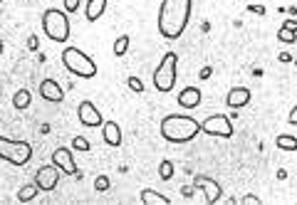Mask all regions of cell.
Wrapping results in <instances>:
<instances>
[{
  "mask_svg": "<svg viewBox=\"0 0 297 205\" xmlns=\"http://www.w3.org/2000/svg\"><path fill=\"white\" fill-rule=\"evenodd\" d=\"M193 0H163L158 7V32L163 40H178L191 20Z\"/></svg>",
  "mask_w": 297,
  "mask_h": 205,
  "instance_id": "obj_1",
  "label": "cell"
},
{
  "mask_svg": "<svg viewBox=\"0 0 297 205\" xmlns=\"http://www.w3.org/2000/svg\"><path fill=\"white\" fill-rule=\"evenodd\" d=\"M201 134V121L186 114H168L161 119V136L168 143H188Z\"/></svg>",
  "mask_w": 297,
  "mask_h": 205,
  "instance_id": "obj_2",
  "label": "cell"
},
{
  "mask_svg": "<svg viewBox=\"0 0 297 205\" xmlns=\"http://www.w3.org/2000/svg\"><path fill=\"white\" fill-rule=\"evenodd\" d=\"M42 32L52 42H67L70 40V17H67V12L57 10V7H47L42 12Z\"/></svg>",
  "mask_w": 297,
  "mask_h": 205,
  "instance_id": "obj_3",
  "label": "cell"
},
{
  "mask_svg": "<svg viewBox=\"0 0 297 205\" xmlns=\"http://www.w3.org/2000/svg\"><path fill=\"white\" fill-rule=\"evenodd\" d=\"M62 65L74 77H82V79H94L97 77L94 60L89 55H84L82 50H77V47H65L62 50Z\"/></svg>",
  "mask_w": 297,
  "mask_h": 205,
  "instance_id": "obj_4",
  "label": "cell"
},
{
  "mask_svg": "<svg viewBox=\"0 0 297 205\" xmlns=\"http://www.w3.org/2000/svg\"><path fill=\"white\" fill-rule=\"evenodd\" d=\"M176 67H178V55L176 52H166L158 62V67L153 72V87L163 94H168L176 87Z\"/></svg>",
  "mask_w": 297,
  "mask_h": 205,
  "instance_id": "obj_5",
  "label": "cell"
},
{
  "mask_svg": "<svg viewBox=\"0 0 297 205\" xmlns=\"http://www.w3.org/2000/svg\"><path fill=\"white\" fill-rule=\"evenodd\" d=\"M0 158L7 161V163H12V166H25L32 158V146L27 141L0 136Z\"/></svg>",
  "mask_w": 297,
  "mask_h": 205,
  "instance_id": "obj_6",
  "label": "cell"
},
{
  "mask_svg": "<svg viewBox=\"0 0 297 205\" xmlns=\"http://www.w3.org/2000/svg\"><path fill=\"white\" fill-rule=\"evenodd\" d=\"M201 131H206L208 136H218V138H230L233 136V124L225 114H213L201 124Z\"/></svg>",
  "mask_w": 297,
  "mask_h": 205,
  "instance_id": "obj_7",
  "label": "cell"
},
{
  "mask_svg": "<svg viewBox=\"0 0 297 205\" xmlns=\"http://www.w3.org/2000/svg\"><path fill=\"white\" fill-rule=\"evenodd\" d=\"M193 188L203 191L206 203H208V205L218 203V201L223 198V188L218 186V181H216V178H211V176H196V178H193Z\"/></svg>",
  "mask_w": 297,
  "mask_h": 205,
  "instance_id": "obj_8",
  "label": "cell"
},
{
  "mask_svg": "<svg viewBox=\"0 0 297 205\" xmlns=\"http://www.w3.org/2000/svg\"><path fill=\"white\" fill-rule=\"evenodd\" d=\"M60 173H62V171H60L55 163H52V166H42V168L35 173V183L40 186V191H47V193H50V191L57 188V183H60Z\"/></svg>",
  "mask_w": 297,
  "mask_h": 205,
  "instance_id": "obj_9",
  "label": "cell"
},
{
  "mask_svg": "<svg viewBox=\"0 0 297 205\" xmlns=\"http://www.w3.org/2000/svg\"><path fill=\"white\" fill-rule=\"evenodd\" d=\"M77 116H79V124H82V126H89V129H97V126L104 124L99 109H97L92 102H82V104L77 106Z\"/></svg>",
  "mask_w": 297,
  "mask_h": 205,
  "instance_id": "obj_10",
  "label": "cell"
},
{
  "mask_svg": "<svg viewBox=\"0 0 297 205\" xmlns=\"http://www.w3.org/2000/svg\"><path fill=\"white\" fill-rule=\"evenodd\" d=\"M52 163H55L62 173H67V176H77V173H79V171H77V163H74L72 151H70L67 146L55 148V153H52Z\"/></svg>",
  "mask_w": 297,
  "mask_h": 205,
  "instance_id": "obj_11",
  "label": "cell"
},
{
  "mask_svg": "<svg viewBox=\"0 0 297 205\" xmlns=\"http://www.w3.org/2000/svg\"><path fill=\"white\" fill-rule=\"evenodd\" d=\"M40 94H42L45 102H52V104H60L65 99V92H62V87L55 79H42L40 82Z\"/></svg>",
  "mask_w": 297,
  "mask_h": 205,
  "instance_id": "obj_12",
  "label": "cell"
},
{
  "mask_svg": "<svg viewBox=\"0 0 297 205\" xmlns=\"http://www.w3.org/2000/svg\"><path fill=\"white\" fill-rule=\"evenodd\" d=\"M248 102H250V89L248 87H233L225 97V104L230 109H243V106H248Z\"/></svg>",
  "mask_w": 297,
  "mask_h": 205,
  "instance_id": "obj_13",
  "label": "cell"
},
{
  "mask_svg": "<svg viewBox=\"0 0 297 205\" xmlns=\"http://www.w3.org/2000/svg\"><path fill=\"white\" fill-rule=\"evenodd\" d=\"M201 89L198 87H186L181 94H178V104L183 106V109H196V106H201Z\"/></svg>",
  "mask_w": 297,
  "mask_h": 205,
  "instance_id": "obj_14",
  "label": "cell"
},
{
  "mask_svg": "<svg viewBox=\"0 0 297 205\" xmlns=\"http://www.w3.org/2000/svg\"><path fill=\"white\" fill-rule=\"evenodd\" d=\"M102 136H104V143L107 146H122V129L117 121H104L102 124Z\"/></svg>",
  "mask_w": 297,
  "mask_h": 205,
  "instance_id": "obj_15",
  "label": "cell"
},
{
  "mask_svg": "<svg viewBox=\"0 0 297 205\" xmlns=\"http://www.w3.org/2000/svg\"><path fill=\"white\" fill-rule=\"evenodd\" d=\"M107 2H109V0H89L87 7H84V17H87V22H97V20L104 15Z\"/></svg>",
  "mask_w": 297,
  "mask_h": 205,
  "instance_id": "obj_16",
  "label": "cell"
},
{
  "mask_svg": "<svg viewBox=\"0 0 297 205\" xmlns=\"http://www.w3.org/2000/svg\"><path fill=\"white\" fill-rule=\"evenodd\" d=\"M139 198H142V203H147V205H171V201L166 196H161V193H156L151 188H144Z\"/></svg>",
  "mask_w": 297,
  "mask_h": 205,
  "instance_id": "obj_17",
  "label": "cell"
},
{
  "mask_svg": "<svg viewBox=\"0 0 297 205\" xmlns=\"http://www.w3.org/2000/svg\"><path fill=\"white\" fill-rule=\"evenodd\" d=\"M30 104H32V94H30V89H17V92L12 94V106H15L17 111L27 109Z\"/></svg>",
  "mask_w": 297,
  "mask_h": 205,
  "instance_id": "obj_18",
  "label": "cell"
},
{
  "mask_svg": "<svg viewBox=\"0 0 297 205\" xmlns=\"http://www.w3.org/2000/svg\"><path fill=\"white\" fill-rule=\"evenodd\" d=\"M37 193H40V186L32 181V183H27V186H22V188L17 191V201H20V203H30V201L37 198Z\"/></svg>",
  "mask_w": 297,
  "mask_h": 205,
  "instance_id": "obj_19",
  "label": "cell"
},
{
  "mask_svg": "<svg viewBox=\"0 0 297 205\" xmlns=\"http://www.w3.org/2000/svg\"><path fill=\"white\" fill-rule=\"evenodd\" d=\"M275 143H278V148L280 151H297V138L293 134H280V136L275 138Z\"/></svg>",
  "mask_w": 297,
  "mask_h": 205,
  "instance_id": "obj_20",
  "label": "cell"
},
{
  "mask_svg": "<svg viewBox=\"0 0 297 205\" xmlns=\"http://www.w3.org/2000/svg\"><path fill=\"white\" fill-rule=\"evenodd\" d=\"M278 40H280V42H285V45H295V42H297V30H293V27H285V25H283V27L278 30Z\"/></svg>",
  "mask_w": 297,
  "mask_h": 205,
  "instance_id": "obj_21",
  "label": "cell"
},
{
  "mask_svg": "<svg viewBox=\"0 0 297 205\" xmlns=\"http://www.w3.org/2000/svg\"><path fill=\"white\" fill-rule=\"evenodd\" d=\"M127 50H129V35L117 37V42H114V55H117V57H124Z\"/></svg>",
  "mask_w": 297,
  "mask_h": 205,
  "instance_id": "obj_22",
  "label": "cell"
},
{
  "mask_svg": "<svg viewBox=\"0 0 297 205\" xmlns=\"http://www.w3.org/2000/svg\"><path fill=\"white\" fill-rule=\"evenodd\" d=\"M158 176H161V181H171L173 178V163L166 158V161H161V166H158Z\"/></svg>",
  "mask_w": 297,
  "mask_h": 205,
  "instance_id": "obj_23",
  "label": "cell"
},
{
  "mask_svg": "<svg viewBox=\"0 0 297 205\" xmlns=\"http://www.w3.org/2000/svg\"><path fill=\"white\" fill-rule=\"evenodd\" d=\"M72 148L74 151H89V141L84 136H74L72 138Z\"/></svg>",
  "mask_w": 297,
  "mask_h": 205,
  "instance_id": "obj_24",
  "label": "cell"
},
{
  "mask_svg": "<svg viewBox=\"0 0 297 205\" xmlns=\"http://www.w3.org/2000/svg\"><path fill=\"white\" fill-rule=\"evenodd\" d=\"M129 89L137 92V94H142V92H144V82H142L139 77H129Z\"/></svg>",
  "mask_w": 297,
  "mask_h": 205,
  "instance_id": "obj_25",
  "label": "cell"
},
{
  "mask_svg": "<svg viewBox=\"0 0 297 205\" xmlns=\"http://www.w3.org/2000/svg\"><path fill=\"white\" fill-rule=\"evenodd\" d=\"M107 188H109V178H107V176H97V181H94V191L104 193Z\"/></svg>",
  "mask_w": 297,
  "mask_h": 205,
  "instance_id": "obj_26",
  "label": "cell"
},
{
  "mask_svg": "<svg viewBox=\"0 0 297 205\" xmlns=\"http://www.w3.org/2000/svg\"><path fill=\"white\" fill-rule=\"evenodd\" d=\"M79 10V0H65V12H77Z\"/></svg>",
  "mask_w": 297,
  "mask_h": 205,
  "instance_id": "obj_27",
  "label": "cell"
},
{
  "mask_svg": "<svg viewBox=\"0 0 297 205\" xmlns=\"http://www.w3.org/2000/svg\"><path fill=\"white\" fill-rule=\"evenodd\" d=\"M243 205H260L263 201L258 198V196H243V201H240Z\"/></svg>",
  "mask_w": 297,
  "mask_h": 205,
  "instance_id": "obj_28",
  "label": "cell"
},
{
  "mask_svg": "<svg viewBox=\"0 0 297 205\" xmlns=\"http://www.w3.org/2000/svg\"><path fill=\"white\" fill-rule=\"evenodd\" d=\"M193 193H196V188H191V186H183V188H181V196H183V198H188V201L193 198Z\"/></svg>",
  "mask_w": 297,
  "mask_h": 205,
  "instance_id": "obj_29",
  "label": "cell"
},
{
  "mask_svg": "<svg viewBox=\"0 0 297 205\" xmlns=\"http://www.w3.org/2000/svg\"><path fill=\"white\" fill-rule=\"evenodd\" d=\"M288 121H290L293 126H297V104H295V106H293V111L288 114Z\"/></svg>",
  "mask_w": 297,
  "mask_h": 205,
  "instance_id": "obj_30",
  "label": "cell"
},
{
  "mask_svg": "<svg viewBox=\"0 0 297 205\" xmlns=\"http://www.w3.org/2000/svg\"><path fill=\"white\" fill-rule=\"evenodd\" d=\"M248 10L255 12V15H265V7H263V5H248Z\"/></svg>",
  "mask_w": 297,
  "mask_h": 205,
  "instance_id": "obj_31",
  "label": "cell"
},
{
  "mask_svg": "<svg viewBox=\"0 0 297 205\" xmlns=\"http://www.w3.org/2000/svg\"><path fill=\"white\" fill-rule=\"evenodd\" d=\"M293 60H295V57H293L290 52H280V62H285V65H288V62H293Z\"/></svg>",
  "mask_w": 297,
  "mask_h": 205,
  "instance_id": "obj_32",
  "label": "cell"
},
{
  "mask_svg": "<svg viewBox=\"0 0 297 205\" xmlns=\"http://www.w3.org/2000/svg\"><path fill=\"white\" fill-rule=\"evenodd\" d=\"M211 74H213V69H211V67H203V69H201V74H198V77H201V79H208Z\"/></svg>",
  "mask_w": 297,
  "mask_h": 205,
  "instance_id": "obj_33",
  "label": "cell"
},
{
  "mask_svg": "<svg viewBox=\"0 0 297 205\" xmlns=\"http://www.w3.org/2000/svg\"><path fill=\"white\" fill-rule=\"evenodd\" d=\"M27 45H30V50H37V37H35V35H30Z\"/></svg>",
  "mask_w": 297,
  "mask_h": 205,
  "instance_id": "obj_34",
  "label": "cell"
},
{
  "mask_svg": "<svg viewBox=\"0 0 297 205\" xmlns=\"http://www.w3.org/2000/svg\"><path fill=\"white\" fill-rule=\"evenodd\" d=\"M283 25H285V27H293V30H297V20H285Z\"/></svg>",
  "mask_w": 297,
  "mask_h": 205,
  "instance_id": "obj_35",
  "label": "cell"
},
{
  "mask_svg": "<svg viewBox=\"0 0 297 205\" xmlns=\"http://www.w3.org/2000/svg\"><path fill=\"white\" fill-rule=\"evenodd\" d=\"M0 55H2V40H0Z\"/></svg>",
  "mask_w": 297,
  "mask_h": 205,
  "instance_id": "obj_36",
  "label": "cell"
},
{
  "mask_svg": "<svg viewBox=\"0 0 297 205\" xmlns=\"http://www.w3.org/2000/svg\"><path fill=\"white\" fill-rule=\"evenodd\" d=\"M293 62H295V67H297V57H295V60H293Z\"/></svg>",
  "mask_w": 297,
  "mask_h": 205,
  "instance_id": "obj_37",
  "label": "cell"
},
{
  "mask_svg": "<svg viewBox=\"0 0 297 205\" xmlns=\"http://www.w3.org/2000/svg\"><path fill=\"white\" fill-rule=\"evenodd\" d=\"M0 2H2V0H0Z\"/></svg>",
  "mask_w": 297,
  "mask_h": 205,
  "instance_id": "obj_38",
  "label": "cell"
}]
</instances>
